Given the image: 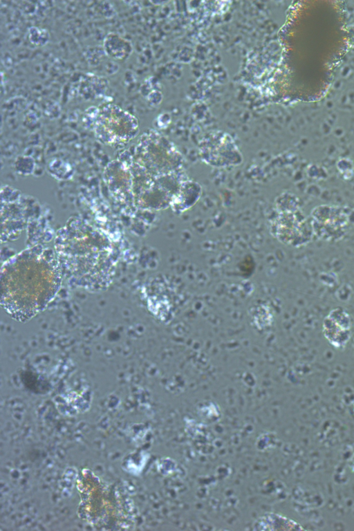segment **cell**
Here are the masks:
<instances>
[{"label": "cell", "mask_w": 354, "mask_h": 531, "mask_svg": "<svg viewBox=\"0 0 354 531\" xmlns=\"http://www.w3.org/2000/svg\"><path fill=\"white\" fill-rule=\"evenodd\" d=\"M352 327L349 313L343 308L333 309L323 323V333L328 342L335 348H344L348 342Z\"/></svg>", "instance_id": "obj_2"}, {"label": "cell", "mask_w": 354, "mask_h": 531, "mask_svg": "<svg viewBox=\"0 0 354 531\" xmlns=\"http://www.w3.org/2000/svg\"><path fill=\"white\" fill-rule=\"evenodd\" d=\"M313 217L315 223L313 227L326 240L341 238L348 225L346 214L337 207L320 206L315 210Z\"/></svg>", "instance_id": "obj_1"}]
</instances>
